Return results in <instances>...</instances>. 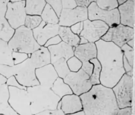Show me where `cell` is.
I'll list each match as a JSON object with an SVG mask.
<instances>
[{"label":"cell","instance_id":"47","mask_svg":"<svg viewBox=\"0 0 135 115\" xmlns=\"http://www.w3.org/2000/svg\"><path fill=\"white\" fill-rule=\"evenodd\" d=\"M7 80L6 78L0 74V87L3 84L6 83Z\"/></svg>","mask_w":135,"mask_h":115},{"label":"cell","instance_id":"54","mask_svg":"<svg viewBox=\"0 0 135 115\" xmlns=\"http://www.w3.org/2000/svg\"><path fill=\"white\" fill-rule=\"evenodd\" d=\"M24 1H25V0H24Z\"/></svg>","mask_w":135,"mask_h":115},{"label":"cell","instance_id":"6","mask_svg":"<svg viewBox=\"0 0 135 115\" xmlns=\"http://www.w3.org/2000/svg\"><path fill=\"white\" fill-rule=\"evenodd\" d=\"M9 86V102L14 111L19 115H32L31 102L27 90Z\"/></svg>","mask_w":135,"mask_h":115},{"label":"cell","instance_id":"10","mask_svg":"<svg viewBox=\"0 0 135 115\" xmlns=\"http://www.w3.org/2000/svg\"><path fill=\"white\" fill-rule=\"evenodd\" d=\"M14 65V76L21 85L27 88L39 85L36 75V69L29 58L21 63Z\"/></svg>","mask_w":135,"mask_h":115},{"label":"cell","instance_id":"33","mask_svg":"<svg viewBox=\"0 0 135 115\" xmlns=\"http://www.w3.org/2000/svg\"><path fill=\"white\" fill-rule=\"evenodd\" d=\"M123 56L131 66L133 67V48L129 46L126 43L120 47Z\"/></svg>","mask_w":135,"mask_h":115},{"label":"cell","instance_id":"46","mask_svg":"<svg viewBox=\"0 0 135 115\" xmlns=\"http://www.w3.org/2000/svg\"><path fill=\"white\" fill-rule=\"evenodd\" d=\"M96 0H76L78 6L88 7L91 3L95 2Z\"/></svg>","mask_w":135,"mask_h":115},{"label":"cell","instance_id":"34","mask_svg":"<svg viewBox=\"0 0 135 115\" xmlns=\"http://www.w3.org/2000/svg\"><path fill=\"white\" fill-rule=\"evenodd\" d=\"M15 68L14 65L9 66L6 65H0V74L8 79L14 76Z\"/></svg>","mask_w":135,"mask_h":115},{"label":"cell","instance_id":"44","mask_svg":"<svg viewBox=\"0 0 135 115\" xmlns=\"http://www.w3.org/2000/svg\"><path fill=\"white\" fill-rule=\"evenodd\" d=\"M93 67L94 66L93 64L89 61V62L82 63L81 69L90 76L93 71Z\"/></svg>","mask_w":135,"mask_h":115},{"label":"cell","instance_id":"18","mask_svg":"<svg viewBox=\"0 0 135 115\" xmlns=\"http://www.w3.org/2000/svg\"><path fill=\"white\" fill-rule=\"evenodd\" d=\"M50 52L51 64L59 59L64 58L68 60L74 55V47L62 41L54 45L47 47Z\"/></svg>","mask_w":135,"mask_h":115},{"label":"cell","instance_id":"2","mask_svg":"<svg viewBox=\"0 0 135 115\" xmlns=\"http://www.w3.org/2000/svg\"><path fill=\"white\" fill-rule=\"evenodd\" d=\"M80 96L85 115H117L119 108L111 88L93 85Z\"/></svg>","mask_w":135,"mask_h":115},{"label":"cell","instance_id":"41","mask_svg":"<svg viewBox=\"0 0 135 115\" xmlns=\"http://www.w3.org/2000/svg\"><path fill=\"white\" fill-rule=\"evenodd\" d=\"M9 0H0V18L4 17Z\"/></svg>","mask_w":135,"mask_h":115},{"label":"cell","instance_id":"25","mask_svg":"<svg viewBox=\"0 0 135 115\" xmlns=\"http://www.w3.org/2000/svg\"><path fill=\"white\" fill-rule=\"evenodd\" d=\"M51 88L52 92L61 98L73 93L69 85L64 82L63 78L59 77L54 82Z\"/></svg>","mask_w":135,"mask_h":115},{"label":"cell","instance_id":"3","mask_svg":"<svg viewBox=\"0 0 135 115\" xmlns=\"http://www.w3.org/2000/svg\"><path fill=\"white\" fill-rule=\"evenodd\" d=\"M31 102L32 115H37L47 110L55 109L61 98L51 88L37 85L27 88Z\"/></svg>","mask_w":135,"mask_h":115},{"label":"cell","instance_id":"7","mask_svg":"<svg viewBox=\"0 0 135 115\" xmlns=\"http://www.w3.org/2000/svg\"><path fill=\"white\" fill-rule=\"evenodd\" d=\"M63 79L70 86L73 93L79 96L88 92L93 86L90 76L82 69L77 72L70 71Z\"/></svg>","mask_w":135,"mask_h":115},{"label":"cell","instance_id":"52","mask_svg":"<svg viewBox=\"0 0 135 115\" xmlns=\"http://www.w3.org/2000/svg\"><path fill=\"white\" fill-rule=\"evenodd\" d=\"M9 2H20V1H23V0H9Z\"/></svg>","mask_w":135,"mask_h":115},{"label":"cell","instance_id":"39","mask_svg":"<svg viewBox=\"0 0 135 115\" xmlns=\"http://www.w3.org/2000/svg\"><path fill=\"white\" fill-rule=\"evenodd\" d=\"M63 9H73L78 6L76 0H62Z\"/></svg>","mask_w":135,"mask_h":115},{"label":"cell","instance_id":"1","mask_svg":"<svg viewBox=\"0 0 135 115\" xmlns=\"http://www.w3.org/2000/svg\"><path fill=\"white\" fill-rule=\"evenodd\" d=\"M95 43L97 50V59L102 67L100 82L112 88L125 73L123 52L120 47L112 41L101 39Z\"/></svg>","mask_w":135,"mask_h":115},{"label":"cell","instance_id":"4","mask_svg":"<svg viewBox=\"0 0 135 115\" xmlns=\"http://www.w3.org/2000/svg\"><path fill=\"white\" fill-rule=\"evenodd\" d=\"M8 43L13 51L26 53L29 56L41 46L35 38L33 30L24 25L15 29Z\"/></svg>","mask_w":135,"mask_h":115},{"label":"cell","instance_id":"23","mask_svg":"<svg viewBox=\"0 0 135 115\" xmlns=\"http://www.w3.org/2000/svg\"><path fill=\"white\" fill-rule=\"evenodd\" d=\"M27 15H40L46 4L45 0H25Z\"/></svg>","mask_w":135,"mask_h":115},{"label":"cell","instance_id":"32","mask_svg":"<svg viewBox=\"0 0 135 115\" xmlns=\"http://www.w3.org/2000/svg\"><path fill=\"white\" fill-rule=\"evenodd\" d=\"M67 63L70 72H77L82 68V62L75 55L68 59Z\"/></svg>","mask_w":135,"mask_h":115},{"label":"cell","instance_id":"13","mask_svg":"<svg viewBox=\"0 0 135 115\" xmlns=\"http://www.w3.org/2000/svg\"><path fill=\"white\" fill-rule=\"evenodd\" d=\"M60 26L70 27L88 19L87 7L78 6L73 9H63L59 16Z\"/></svg>","mask_w":135,"mask_h":115},{"label":"cell","instance_id":"53","mask_svg":"<svg viewBox=\"0 0 135 115\" xmlns=\"http://www.w3.org/2000/svg\"><path fill=\"white\" fill-rule=\"evenodd\" d=\"M129 1H133V2H135V0H129Z\"/></svg>","mask_w":135,"mask_h":115},{"label":"cell","instance_id":"36","mask_svg":"<svg viewBox=\"0 0 135 115\" xmlns=\"http://www.w3.org/2000/svg\"><path fill=\"white\" fill-rule=\"evenodd\" d=\"M46 4H49L55 10L59 16L63 9L62 0H45Z\"/></svg>","mask_w":135,"mask_h":115},{"label":"cell","instance_id":"37","mask_svg":"<svg viewBox=\"0 0 135 115\" xmlns=\"http://www.w3.org/2000/svg\"><path fill=\"white\" fill-rule=\"evenodd\" d=\"M38 115H64L61 109L60 101L59 103L57 109H55L47 110L38 114Z\"/></svg>","mask_w":135,"mask_h":115},{"label":"cell","instance_id":"8","mask_svg":"<svg viewBox=\"0 0 135 115\" xmlns=\"http://www.w3.org/2000/svg\"><path fill=\"white\" fill-rule=\"evenodd\" d=\"M88 19L91 20H99L103 21L109 28L120 24V18L118 8L111 10H105L99 8L95 2L91 3L87 7Z\"/></svg>","mask_w":135,"mask_h":115},{"label":"cell","instance_id":"38","mask_svg":"<svg viewBox=\"0 0 135 115\" xmlns=\"http://www.w3.org/2000/svg\"><path fill=\"white\" fill-rule=\"evenodd\" d=\"M8 86H12V87L18 88L27 89V87L23 86L17 80L16 78L14 76L10 77L7 79L6 83Z\"/></svg>","mask_w":135,"mask_h":115},{"label":"cell","instance_id":"21","mask_svg":"<svg viewBox=\"0 0 135 115\" xmlns=\"http://www.w3.org/2000/svg\"><path fill=\"white\" fill-rule=\"evenodd\" d=\"M9 99V86L3 84L0 87V114L18 115L11 106Z\"/></svg>","mask_w":135,"mask_h":115},{"label":"cell","instance_id":"22","mask_svg":"<svg viewBox=\"0 0 135 115\" xmlns=\"http://www.w3.org/2000/svg\"><path fill=\"white\" fill-rule=\"evenodd\" d=\"M58 35L62 41L73 47H76L79 44V36L73 32L70 27L60 26Z\"/></svg>","mask_w":135,"mask_h":115},{"label":"cell","instance_id":"42","mask_svg":"<svg viewBox=\"0 0 135 115\" xmlns=\"http://www.w3.org/2000/svg\"><path fill=\"white\" fill-rule=\"evenodd\" d=\"M123 67L125 72V73L129 75L132 76L133 72V67L131 66L126 58L123 56Z\"/></svg>","mask_w":135,"mask_h":115},{"label":"cell","instance_id":"48","mask_svg":"<svg viewBox=\"0 0 135 115\" xmlns=\"http://www.w3.org/2000/svg\"><path fill=\"white\" fill-rule=\"evenodd\" d=\"M80 38L79 44H84L89 42L87 41L84 38L82 37V36H79Z\"/></svg>","mask_w":135,"mask_h":115},{"label":"cell","instance_id":"35","mask_svg":"<svg viewBox=\"0 0 135 115\" xmlns=\"http://www.w3.org/2000/svg\"><path fill=\"white\" fill-rule=\"evenodd\" d=\"M12 57L14 65H17L27 60L29 58V55L21 52L13 51Z\"/></svg>","mask_w":135,"mask_h":115},{"label":"cell","instance_id":"27","mask_svg":"<svg viewBox=\"0 0 135 115\" xmlns=\"http://www.w3.org/2000/svg\"><path fill=\"white\" fill-rule=\"evenodd\" d=\"M42 21L51 24H58L59 21L56 13L50 5L46 4L40 15Z\"/></svg>","mask_w":135,"mask_h":115},{"label":"cell","instance_id":"43","mask_svg":"<svg viewBox=\"0 0 135 115\" xmlns=\"http://www.w3.org/2000/svg\"><path fill=\"white\" fill-rule=\"evenodd\" d=\"M78 22L74 24L70 27L71 31L74 34L79 35L83 30V22Z\"/></svg>","mask_w":135,"mask_h":115},{"label":"cell","instance_id":"50","mask_svg":"<svg viewBox=\"0 0 135 115\" xmlns=\"http://www.w3.org/2000/svg\"><path fill=\"white\" fill-rule=\"evenodd\" d=\"M73 115H85L84 111H83V110H81V111L75 112V113Z\"/></svg>","mask_w":135,"mask_h":115},{"label":"cell","instance_id":"11","mask_svg":"<svg viewBox=\"0 0 135 115\" xmlns=\"http://www.w3.org/2000/svg\"><path fill=\"white\" fill-rule=\"evenodd\" d=\"M83 30L79 35L89 42L95 43L101 39L109 27L105 22L99 20L87 19L83 21Z\"/></svg>","mask_w":135,"mask_h":115},{"label":"cell","instance_id":"29","mask_svg":"<svg viewBox=\"0 0 135 115\" xmlns=\"http://www.w3.org/2000/svg\"><path fill=\"white\" fill-rule=\"evenodd\" d=\"M90 61L94 66L92 72L90 76L91 82L93 85H98L101 83L100 81L102 70L101 64L97 58L91 60Z\"/></svg>","mask_w":135,"mask_h":115},{"label":"cell","instance_id":"45","mask_svg":"<svg viewBox=\"0 0 135 115\" xmlns=\"http://www.w3.org/2000/svg\"><path fill=\"white\" fill-rule=\"evenodd\" d=\"M132 106L119 108L117 115H132Z\"/></svg>","mask_w":135,"mask_h":115},{"label":"cell","instance_id":"26","mask_svg":"<svg viewBox=\"0 0 135 115\" xmlns=\"http://www.w3.org/2000/svg\"><path fill=\"white\" fill-rule=\"evenodd\" d=\"M15 29L5 17L0 18V39L8 42L13 35Z\"/></svg>","mask_w":135,"mask_h":115},{"label":"cell","instance_id":"17","mask_svg":"<svg viewBox=\"0 0 135 115\" xmlns=\"http://www.w3.org/2000/svg\"><path fill=\"white\" fill-rule=\"evenodd\" d=\"M135 8V2L129 0L118 6L120 24L134 28Z\"/></svg>","mask_w":135,"mask_h":115},{"label":"cell","instance_id":"20","mask_svg":"<svg viewBox=\"0 0 135 115\" xmlns=\"http://www.w3.org/2000/svg\"><path fill=\"white\" fill-rule=\"evenodd\" d=\"M29 59L36 69L40 68L51 64V57L47 47L41 46L29 56Z\"/></svg>","mask_w":135,"mask_h":115},{"label":"cell","instance_id":"31","mask_svg":"<svg viewBox=\"0 0 135 115\" xmlns=\"http://www.w3.org/2000/svg\"><path fill=\"white\" fill-rule=\"evenodd\" d=\"M95 2L99 8L105 10H113L119 6L117 0H96Z\"/></svg>","mask_w":135,"mask_h":115},{"label":"cell","instance_id":"28","mask_svg":"<svg viewBox=\"0 0 135 115\" xmlns=\"http://www.w3.org/2000/svg\"><path fill=\"white\" fill-rule=\"evenodd\" d=\"M67 61V60L64 58H61L52 64L58 77L63 79H64L70 72Z\"/></svg>","mask_w":135,"mask_h":115},{"label":"cell","instance_id":"51","mask_svg":"<svg viewBox=\"0 0 135 115\" xmlns=\"http://www.w3.org/2000/svg\"><path fill=\"white\" fill-rule=\"evenodd\" d=\"M128 1V0H117V2H118V5L119 6L124 4Z\"/></svg>","mask_w":135,"mask_h":115},{"label":"cell","instance_id":"19","mask_svg":"<svg viewBox=\"0 0 135 115\" xmlns=\"http://www.w3.org/2000/svg\"><path fill=\"white\" fill-rule=\"evenodd\" d=\"M97 50L95 43L79 44L74 48V55L82 63L89 62L91 60L97 58Z\"/></svg>","mask_w":135,"mask_h":115},{"label":"cell","instance_id":"24","mask_svg":"<svg viewBox=\"0 0 135 115\" xmlns=\"http://www.w3.org/2000/svg\"><path fill=\"white\" fill-rule=\"evenodd\" d=\"M12 52L8 42L0 39V65H14L12 57Z\"/></svg>","mask_w":135,"mask_h":115},{"label":"cell","instance_id":"49","mask_svg":"<svg viewBox=\"0 0 135 115\" xmlns=\"http://www.w3.org/2000/svg\"><path fill=\"white\" fill-rule=\"evenodd\" d=\"M128 45L130 46L132 48H133L134 47V39H131L129 40L126 43Z\"/></svg>","mask_w":135,"mask_h":115},{"label":"cell","instance_id":"12","mask_svg":"<svg viewBox=\"0 0 135 115\" xmlns=\"http://www.w3.org/2000/svg\"><path fill=\"white\" fill-rule=\"evenodd\" d=\"M27 14L25 9V1L8 3L5 18L14 29L24 25Z\"/></svg>","mask_w":135,"mask_h":115},{"label":"cell","instance_id":"15","mask_svg":"<svg viewBox=\"0 0 135 115\" xmlns=\"http://www.w3.org/2000/svg\"><path fill=\"white\" fill-rule=\"evenodd\" d=\"M36 75L39 85L49 88L59 77L52 64L36 69Z\"/></svg>","mask_w":135,"mask_h":115},{"label":"cell","instance_id":"9","mask_svg":"<svg viewBox=\"0 0 135 115\" xmlns=\"http://www.w3.org/2000/svg\"><path fill=\"white\" fill-rule=\"evenodd\" d=\"M134 28L121 24L110 27L101 38L104 41H112L120 47L131 39H134Z\"/></svg>","mask_w":135,"mask_h":115},{"label":"cell","instance_id":"30","mask_svg":"<svg viewBox=\"0 0 135 115\" xmlns=\"http://www.w3.org/2000/svg\"><path fill=\"white\" fill-rule=\"evenodd\" d=\"M42 21L40 15H27L24 25L33 30L37 27Z\"/></svg>","mask_w":135,"mask_h":115},{"label":"cell","instance_id":"16","mask_svg":"<svg viewBox=\"0 0 135 115\" xmlns=\"http://www.w3.org/2000/svg\"><path fill=\"white\" fill-rule=\"evenodd\" d=\"M61 109L64 115H73L77 111L83 110L80 96L73 93L64 96L60 100Z\"/></svg>","mask_w":135,"mask_h":115},{"label":"cell","instance_id":"14","mask_svg":"<svg viewBox=\"0 0 135 115\" xmlns=\"http://www.w3.org/2000/svg\"><path fill=\"white\" fill-rule=\"evenodd\" d=\"M60 26L51 24L42 21L36 28L33 29L35 38L41 46H44L49 39L58 35Z\"/></svg>","mask_w":135,"mask_h":115},{"label":"cell","instance_id":"5","mask_svg":"<svg viewBox=\"0 0 135 115\" xmlns=\"http://www.w3.org/2000/svg\"><path fill=\"white\" fill-rule=\"evenodd\" d=\"M133 76L125 73L112 88L119 108L132 106Z\"/></svg>","mask_w":135,"mask_h":115},{"label":"cell","instance_id":"40","mask_svg":"<svg viewBox=\"0 0 135 115\" xmlns=\"http://www.w3.org/2000/svg\"><path fill=\"white\" fill-rule=\"evenodd\" d=\"M62 41L60 36L58 35L53 36L49 39L45 43L44 46L48 47L49 46L57 44Z\"/></svg>","mask_w":135,"mask_h":115}]
</instances>
